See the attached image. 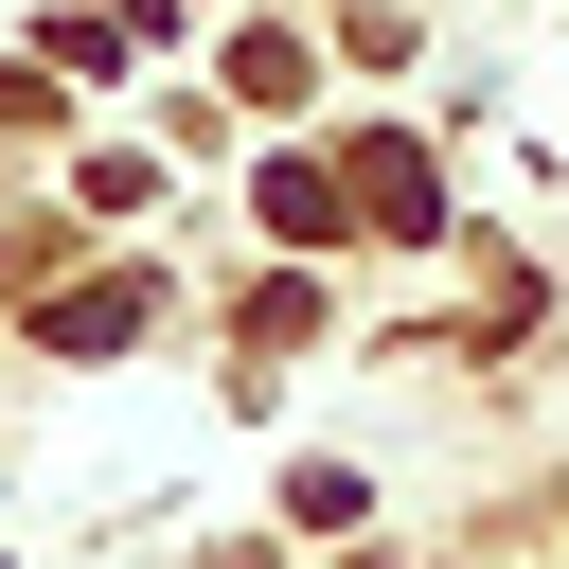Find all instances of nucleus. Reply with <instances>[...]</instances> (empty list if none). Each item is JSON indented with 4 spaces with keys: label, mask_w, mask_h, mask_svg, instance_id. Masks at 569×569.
I'll list each match as a JSON object with an SVG mask.
<instances>
[{
    "label": "nucleus",
    "mask_w": 569,
    "mask_h": 569,
    "mask_svg": "<svg viewBox=\"0 0 569 569\" xmlns=\"http://www.w3.org/2000/svg\"><path fill=\"white\" fill-rule=\"evenodd\" d=\"M142 320H160V284H142V267H124V284H71V302H36V338H53V356H107V338H142Z\"/></svg>",
    "instance_id": "obj_1"
},
{
    "label": "nucleus",
    "mask_w": 569,
    "mask_h": 569,
    "mask_svg": "<svg viewBox=\"0 0 569 569\" xmlns=\"http://www.w3.org/2000/svg\"><path fill=\"white\" fill-rule=\"evenodd\" d=\"M338 178H356V213H373V231H427V213H445V196H427V160H409L391 124H373V142L338 160Z\"/></svg>",
    "instance_id": "obj_2"
}]
</instances>
